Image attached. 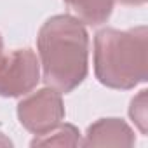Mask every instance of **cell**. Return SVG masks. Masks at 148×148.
I'll list each match as a JSON object with an SVG mask.
<instances>
[{"mask_svg": "<svg viewBox=\"0 0 148 148\" xmlns=\"http://www.w3.org/2000/svg\"><path fill=\"white\" fill-rule=\"evenodd\" d=\"M2 54H4V37L0 33V58H2Z\"/></svg>", "mask_w": 148, "mask_h": 148, "instance_id": "8fae6325", "label": "cell"}, {"mask_svg": "<svg viewBox=\"0 0 148 148\" xmlns=\"http://www.w3.org/2000/svg\"><path fill=\"white\" fill-rule=\"evenodd\" d=\"M42 80L61 94L75 91L89 71V33L77 18L56 14L38 30Z\"/></svg>", "mask_w": 148, "mask_h": 148, "instance_id": "6da1fadb", "label": "cell"}, {"mask_svg": "<svg viewBox=\"0 0 148 148\" xmlns=\"http://www.w3.org/2000/svg\"><path fill=\"white\" fill-rule=\"evenodd\" d=\"M0 145H4V146H11V145H12V141H11L9 138H5V136H4V132H0Z\"/></svg>", "mask_w": 148, "mask_h": 148, "instance_id": "30bf717a", "label": "cell"}, {"mask_svg": "<svg viewBox=\"0 0 148 148\" xmlns=\"http://www.w3.org/2000/svg\"><path fill=\"white\" fill-rule=\"evenodd\" d=\"M80 131L73 124H59L45 134H38L30 141V146H79Z\"/></svg>", "mask_w": 148, "mask_h": 148, "instance_id": "52a82bcc", "label": "cell"}, {"mask_svg": "<svg viewBox=\"0 0 148 148\" xmlns=\"http://www.w3.org/2000/svg\"><path fill=\"white\" fill-rule=\"evenodd\" d=\"M94 75L108 89L129 91L148 80V28H103L94 35Z\"/></svg>", "mask_w": 148, "mask_h": 148, "instance_id": "7a4b0ae2", "label": "cell"}, {"mask_svg": "<svg viewBox=\"0 0 148 148\" xmlns=\"http://www.w3.org/2000/svg\"><path fill=\"white\" fill-rule=\"evenodd\" d=\"M64 103L61 92L52 87L38 89L37 92H28L18 103L19 124L32 134H45L58 127L64 120Z\"/></svg>", "mask_w": 148, "mask_h": 148, "instance_id": "3957f363", "label": "cell"}, {"mask_svg": "<svg viewBox=\"0 0 148 148\" xmlns=\"http://www.w3.org/2000/svg\"><path fill=\"white\" fill-rule=\"evenodd\" d=\"M117 2L122 5H127V7H141L146 4V0H117Z\"/></svg>", "mask_w": 148, "mask_h": 148, "instance_id": "9c48e42d", "label": "cell"}, {"mask_svg": "<svg viewBox=\"0 0 148 148\" xmlns=\"http://www.w3.org/2000/svg\"><path fill=\"white\" fill-rule=\"evenodd\" d=\"M136 136L131 125L117 117L99 119L86 131L82 146H134Z\"/></svg>", "mask_w": 148, "mask_h": 148, "instance_id": "5b68a950", "label": "cell"}, {"mask_svg": "<svg viewBox=\"0 0 148 148\" xmlns=\"http://www.w3.org/2000/svg\"><path fill=\"white\" fill-rule=\"evenodd\" d=\"M64 4L80 23L99 26L110 19L115 0H64Z\"/></svg>", "mask_w": 148, "mask_h": 148, "instance_id": "8992f818", "label": "cell"}, {"mask_svg": "<svg viewBox=\"0 0 148 148\" xmlns=\"http://www.w3.org/2000/svg\"><path fill=\"white\" fill-rule=\"evenodd\" d=\"M146 96L148 91L141 89L138 92V96H134L131 99V106H129V117L134 122V125L139 129V132L143 136L148 134V108H146Z\"/></svg>", "mask_w": 148, "mask_h": 148, "instance_id": "ba28073f", "label": "cell"}, {"mask_svg": "<svg viewBox=\"0 0 148 148\" xmlns=\"http://www.w3.org/2000/svg\"><path fill=\"white\" fill-rule=\"evenodd\" d=\"M40 82V61L37 54L25 47L0 58V96L21 98L32 92Z\"/></svg>", "mask_w": 148, "mask_h": 148, "instance_id": "277c9868", "label": "cell"}]
</instances>
